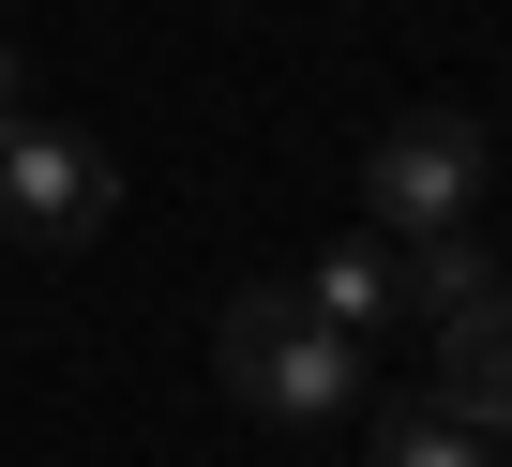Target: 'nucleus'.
Returning a JSON list of instances; mask_svg holds the SVG:
<instances>
[{
	"label": "nucleus",
	"instance_id": "1",
	"mask_svg": "<svg viewBox=\"0 0 512 467\" xmlns=\"http://www.w3.org/2000/svg\"><path fill=\"white\" fill-rule=\"evenodd\" d=\"M211 362H226V392L256 407V422H347L362 392H377V347H347L302 287H241L226 302V332H211Z\"/></svg>",
	"mask_w": 512,
	"mask_h": 467
},
{
	"label": "nucleus",
	"instance_id": "2",
	"mask_svg": "<svg viewBox=\"0 0 512 467\" xmlns=\"http://www.w3.org/2000/svg\"><path fill=\"white\" fill-rule=\"evenodd\" d=\"M106 211H121V166H106V136H76V121H0V242H31V257H76V242H106Z\"/></svg>",
	"mask_w": 512,
	"mask_h": 467
},
{
	"label": "nucleus",
	"instance_id": "3",
	"mask_svg": "<svg viewBox=\"0 0 512 467\" xmlns=\"http://www.w3.org/2000/svg\"><path fill=\"white\" fill-rule=\"evenodd\" d=\"M482 121L467 106H407L377 151H362V226H392V242H452V226L482 211Z\"/></svg>",
	"mask_w": 512,
	"mask_h": 467
},
{
	"label": "nucleus",
	"instance_id": "4",
	"mask_svg": "<svg viewBox=\"0 0 512 467\" xmlns=\"http://www.w3.org/2000/svg\"><path fill=\"white\" fill-rule=\"evenodd\" d=\"M302 302H317L347 347L422 332V302H407V242H392V226H362V242H317V257H302Z\"/></svg>",
	"mask_w": 512,
	"mask_h": 467
},
{
	"label": "nucleus",
	"instance_id": "5",
	"mask_svg": "<svg viewBox=\"0 0 512 467\" xmlns=\"http://www.w3.org/2000/svg\"><path fill=\"white\" fill-rule=\"evenodd\" d=\"M452 422H482V437H512V287H482L467 317H437V377H422Z\"/></svg>",
	"mask_w": 512,
	"mask_h": 467
},
{
	"label": "nucleus",
	"instance_id": "6",
	"mask_svg": "<svg viewBox=\"0 0 512 467\" xmlns=\"http://www.w3.org/2000/svg\"><path fill=\"white\" fill-rule=\"evenodd\" d=\"M377 467H497V437L452 422L437 392H407V407H377Z\"/></svg>",
	"mask_w": 512,
	"mask_h": 467
},
{
	"label": "nucleus",
	"instance_id": "7",
	"mask_svg": "<svg viewBox=\"0 0 512 467\" xmlns=\"http://www.w3.org/2000/svg\"><path fill=\"white\" fill-rule=\"evenodd\" d=\"M16 106H31V76H16V46H0V121H16Z\"/></svg>",
	"mask_w": 512,
	"mask_h": 467
},
{
	"label": "nucleus",
	"instance_id": "8",
	"mask_svg": "<svg viewBox=\"0 0 512 467\" xmlns=\"http://www.w3.org/2000/svg\"><path fill=\"white\" fill-rule=\"evenodd\" d=\"M497 467H512V437H497Z\"/></svg>",
	"mask_w": 512,
	"mask_h": 467
}]
</instances>
